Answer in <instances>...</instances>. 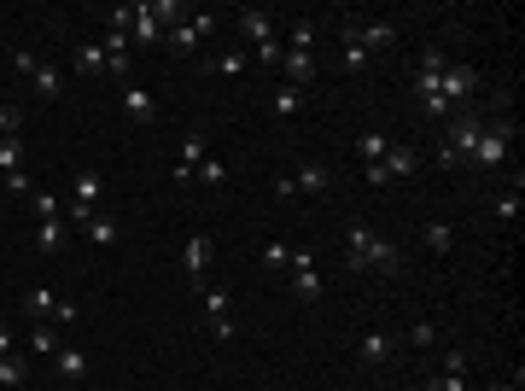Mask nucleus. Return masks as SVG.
<instances>
[{
	"instance_id": "obj_18",
	"label": "nucleus",
	"mask_w": 525,
	"mask_h": 391,
	"mask_svg": "<svg viewBox=\"0 0 525 391\" xmlns=\"http://www.w3.org/2000/svg\"><path fill=\"white\" fill-rule=\"evenodd\" d=\"M70 65L82 70V76H111L106 47H94V42H76V47H70Z\"/></svg>"
},
{
	"instance_id": "obj_21",
	"label": "nucleus",
	"mask_w": 525,
	"mask_h": 391,
	"mask_svg": "<svg viewBox=\"0 0 525 391\" xmlns=\"http://www.w3.org/2000/svg\"><path fill=\"white\" fill-rule=\"evenodd\" d=\"M292 182H298V199H321L333 187V176L321 164H298V176H292Z\"/></svg>"
},
{
	"instance_id": "obj_46",
	"label": "nucleus",
	"mask_w": 525,
	"mask_h": 391,
	"mask_svg": "<svg viewBox=\"0 0 525 391\" xmlns=\"http://www.w3.org/2000/svg\"><path fill=\"white\" fill-rule=\"evenodd\" d=\"M484 391H520V379H513V386H508V379H497V386H484Z\"/></svg>"
},
{
	"instance_id": "obj_5",
	"label": "nucleus",
	"mask_w": 525,
	"mask_h": 391,
	"mask_svg": "<svg viewBox=\"0 0 525 391\" xmlns=\"http://www.w3.org/2000/svg\"><path fill=\"white\" fill-rule=\"evenodd\" d=\"M24 309L35 316V322H47V327H70V322H76V304H65V298L47 293V286H29V293H24Z\"/></svg>"
},
{
	"instance_id": "obj_28",
	"label": "nucleus",
	"mask_w": 525,
	"mask_h": 391,
	"mask_svg": "<svg viewBox=\"0 0 525 391\" xmlns=\"http://www.w3.org/2000/svg\"><path fill=\"white\" fill-rule=\"evenodd\" d=\"M490 216H497V223H513V216H520V182H513L508 193L490 199Z\"/></svg>"
},
{
	"instance_id": "obj_34",
	"label": "nucleus",
	"mask_w": 525,
	"mask_h": 391,
	"mask_svg": "<svg viewBox=\"0 0 525 391\" xmlns=\"http://www.w3.org/2000/svg\"><path fill=\"white\" fill-rule=\"evenodd\" d=\"M24 379H29V368H24V356H0V386H24Z\"/></svg>"
},
{
	"instance_id": "obj_33",
	"label": "nucleus",
	"mask_w": 525,
	"mask_h": 391,
	"mask_svg": "<svg viewBox=\"0 0 525 391\" xmlns=\"http://www.w3.org/2000/svg\"><path fill=\"white\" fill-rule=\"evenodd\" d=\"M386 146H391V140L380 135V129H373V135H362V140H357V152H362V164H380V158H386Z\"/></svg>"
},
{
	"instance_id": "obj_43",
	"label": "nucleus",
	"mask_w": 525,
	"mask_h": 391,
	"mask_svg": "<svg viewBox=\"0 0 525 391\" xmlns=\"http://www.w3.org/2000/svg\"><path fill=\"white\" fill-rule=\"evenodd\" d=\"M35 65H42V59L29 53V47H18V53H12V70H18V76H29V70H35Z\"/></svg>"
},
{
	"instance_id": "obj_36",
	"label": "nucleus",
	"mask_w": 525,
	"mask_h": 391,
	"mask_svg": "<svg viewBox=\"0 0 525 391\" xmlns=\"http://www.w3.org/2000/svg\"><path fill=\"white\" fill-rule=\"evenodd\" d=\"M420 391H467V374H432L420 379Z\"/></svg>"
},
{
	"instance_id": "obj_3",
	"label": "nucleus",
	"mask_w": 525,
	"mask_h": 391,
	"mask_svg": "<svg viewBox=\"0 0 525 391\" xmlns=\"http://www.w3.org/2000/svg\"><path fill=\"white\" fill-rule=\"evenodd\" d=\"M508 140H513V123H508V117L484 123V135H479V146L467 152V164H473V169H497L502 158H508Z\"/></svg>"
},
{
	"instance_id": "obj_41",
	"label": "nucleus",
	"mask_w": 525,
	"mask_h": 391,
	"mask_svg": "<svg viewBox=\"0 0 525 391\" xmlns=\"http://www.w3.org/2000/svg\"><path fill=\"white\" fill-rule=\"evenodd\" d=\"M409 345H438V327H432V322H415V327H409Z\"/></svg>"
},
{
	"instance_id": "obj_22",
	"label": "nucleus",
	"mask_w": 525,
	"mask_h": 391,
	"mask_svg": "<svg viewBox=\"0 0 525 391\" xmlns=\"http://www.w3.org/2000/svg\"><path fill=\"white\" fill-rule=\"evenodd\" d=\"M65 239H70V223H65V216L35 223V246H42V252H65Z\"/></svg>"
},
{
	"instance_id": "obj_8",
	"label": "nucleus",
	"mask_w": 525,
	"mask_h": 391,
	"mask_svg": "<svg viewBox=\"0 0 525 391\" xmlns=\"http://www.w3.org/2000/svg\"><path fill=\"white\" fill-rule=\"evenodd\" d=\"M479 135H484V117L479 112H456V117H450V140H443V146H456L461 164H467V152L479 146Z\"/></svg>"
},
{
	"instance_id": "obj_27",
	"label": "nucleus",
	"mask_w": 525,
	"mask_h": 391,
	"mask_svg": "<svg viewBox=\"0 0 525 391\" xmlns=\"http://www.w3.org/2000/svg\"><path fill=\"white\" fill-rule=\"evenodd\" d=\"M339 35H345V70H368V53H362V42H357V24H339Z\"/></svg>"
},
{
	"instance_id": "obj_10",
	"label": "nucleus",
	"mask_w": 525,
	"mask_h": 391,
	"mask_svg": "<svg viewBox=\"0 0 525 391\" xmlns=\"http://www.w3.org/2000/svg\"><path fill=\"white\" fill-rule=\"evenodd\" d=\"M280 76H286V88H310V82L321 76V65H316V53L286 47V53H280Z\"/></svg>"
},
{
	"instance_id": "obj_24",
	"label": "nucleus",
	"mask_w": 525,
	"mask_h": 391,
	"mask_svg": "<svg viewBox=\"0 0 525 391\" xmlns=\"http://www.w3.org/2000/svg\"><path fill=\"white\" fill-rule=\"evenodd\" d=\"M29 210H35V223H53V216H65V199L47 193V187H35V193H29Z\"/></svg>"
},
{
	"instance_id": "obj_2",
	"label": "nucleus",
	"mask_w": 525,
	"mask_h": 391,
	"mask_svg": "<svg viewBox=\"0 0 525 391\" xmlns=\"http://www.w3.org/2000/svg\"><path fill=\"white\" fill-rule=\"evenodd\" d=\"M99 193H106V176H99V169H76V176H70V199H65V216H70V228H82L88 216H94Z\"/></svg>"
},
{
	"instance_id": "obj_13",
	"label": "nucleus",
	"mask_w": 525,
	"mask_h": 391,
	"mask_svg": "<svg viewBox=\"0 0 525 391\" xmlns=\"http://www.w3.org/2000/svg\"><path fill=\"white\" fill-rule=\"evenodd\" d=\"M205 263H210V234H187V246H181V275L205 280Z\"/></svg>"
},
{
	"instance_id": "obj_42",
	"label": "nucleus",
	"mask_w": 525,
	"mask_h": 391,
	"mask_svg": "<svg viewBox=\"0 0 525 391\" xmlns=\"http://www.w3.org/2000/svg\"><path fill=\"white\" fill-rule=\"evenodd\" d=\"M6 193H18V199H29V193H35V187H29V176H24V169H12V176H6Z\"/></svg>"
},
{
	"instance_id": "obj_20",
	"label": "nucleus",
	"mask_w": 525,
	"mask_h": 391,
	"mask_svg": "<svg viewBox=\"0 0 525 391\" xmlns=\"http://www.w3.org/2000/svg\"><path fill=\"white\" fill-rule=\"evenodd\" d=\"M380 164H386V176L397 182V176H415V169H420V152H415V146H397V140H391Z\"/></svg>"
},
{
	"instance_id": "obj_9",
	"label": "nucleus",
	"mask_w": 525,
	"mask_h": 391,
	"mask_svg": "<svg viewBox=\"0 0 525 391\" xmlns=\"http://www.w3.org/2000/svg\"><path fill=\"white\" fill-rule=\"evenodd\" d=\"M106 59H111V76H117V82H135V47H129V35L123 29H106Z\"/></svg>"
},
{
	"instance_id": "obj_37",
	"label": "nucleus",
	"mask_w": 525,
	"mask_h": 391,
	"mask_svg": "<svg viewBox=\"0 0 525 391\" xmlns=\"http://www.w3.org/2000/svg\"><path fill=\"white\" fill-rule=\"evenodd\" d=\"M18 129H24V112H18V106H0V140H18Z\"/></svg>"
},
{
	"instance_id": "obj_30",
	"label": "nucleus",
	"mask_w": 525,
	"mask_h": 391,
	"mask_svg": "<svg viewBox=\"0 0 525 391\" xmlns=\"http://www.w3.org/2000/svg\"><path fill=\"white\" fill-rule=\"evenodd\" d=\"M65 345V339H59V327H47V322H35V333H29V350H35V356H53V350Z\"/></svg>"
},
{
	"instance_id": "obj_23",
	"label": "nucleus",
	"mask_w": 525,
	"mask_h": 391,
	"mask_svg": "<svg viewBox=\"0 0 525 391\" xmlns=\"http://www.w3.org/2000/svg\"><path fill=\"white\" fill-rule=\"evenodd\" d=\"M29 82H35V94H42V99H65V76H59L53 65H35V70H29Z\"/></svg>"
},
{
	"instance_id": "obj_19",
	"label": "nucleus",
	"mask_w": 525,
	"mask_h": 391,
	"mask_svg": "<svg viewBox=\"0 0 525 391\" xmlns=\"http://www.w3.org/2000/svg\"><path fill=\"white\" fill-rule=\"evenodd\" d=\"M53 368H59V379H70V386H76V379H88V350L59 345V350H53Z\"/></svg>"
},
{
	"instance_id": "obj_39",
	"label": "nucleus",
	"mask_w": 525,
	"mask_h": 391,
	"mask_svg": "<svg viewBox=\"0 0 525 391\" xmlns=\"http://www.w3.org/2000/svg\"><path fill=\"white\" fill-rule=\"evenodd\" d=\"M280 53H286V47H280V35H275V42H257V47H251V59H257V65H280Z\"/></svg>"
},
{
	"instance_id": "obj_17",
	"label": "nucleus",
	"mask_w": 525,
	"mask_h": 391,
	"mask_svg": "<svg viewBox=\"0 0 525 391\" xmlns=\"http://www.w3.org/2000/svg\"><path fill=\"white\" fill-rule=\"evenodd\" d=\"M117 234H123V228H117V216H99V210L82 223V239L94 246V252H111V246H117Z\"/></svg>"
},
{
	"instance_id": "obj_7",
	"label": "nucleus",
	"mask_w": 525,
	"mask_h": 391,
	"mask_svg": "<svg viewBox=\"0 0 525 391\" xmlns=\"http://www.w3.org/2000/svg\"><path fill=\"white\" fill-rule=\"evenodd\" d=\"M210 29H216V18H210V12H193V24H187V18H181L176 29H164V42L176 47V53H193V47L205 42Z\"/></svg>"
},
{
	"instance_id": "obj_14",
	"label": "nucleus",
	"mask_w": 525,
	"mask_h": 391,
	"mask_svg": "<svg viewBox=\"0 0 525 391\" xmlns=\"http://www.w3.org/2000/svg\"><path fill=\"white\" fill-rule=\"evenodd\" d=\"M205 129H187V135H181V164H176V182H187V176H193L199 164H205Z\"/></svg>"
},
{
	"instance_id": "obj_1",
	"label": "nucleus",
	"mask_w": 525,
	"mask_h": 391,
	"mask_svg": "<svg viewBox=\"0 0 525 391\" xmlns=\"http://www.w3.org/2000/svg\"><path fill=\"white\" fill-rule=\"evenodd\" d=\"M345 263L357 269V275H397L403 269V257H397V246H391L386 234H373L368 223H345Z\"/></svg>"
},
{
	"instance_id": "obj_4",
	"label": "nucleus",
	"mask_w": 525,
	"mask_h": 391,
	"mask_svg": "<svg viewBox=\"0 0 525 391\" xmlns=\"http://www.w3.org/2000/svg\"><path fill=\"white\" fill-rule=\"evenodd\" d=\"M286 275H292V298H304V304L321 298V269H316V252H310V246H292Z\"/></svg>"
},
{
	"instance_id": "obj_31",
	"label": "nucleus",
	"mask_w": 525,
	"mask_h": 391,
	"mask_svg": "<svg viewBox=\"0 0 525 391\" xmlns=\"http://www.w3.org/2000/svg\"><path fill=\"white\" fill-rule=\"evenodd\" d=\"M269 106H275V117H292V112H298V106H304V88H286V82H280Z\"/></svg>"
},
{
	"instance_id": "obj_11",
	"label": "nucleus",
	"mask_w": 525,
	"mask_h": 391,
	"mask_svg": "<svg viewBox=\"0 0 525 391\" xmlns=\"http://www.w3.org/2000/svg\"><path fill=\"white\" fill-rule=\"evenodd\" d=\"M357 356H362V368H386L391 356H397V339L386 333V327H373V333H362V345H357Z\"/></svg>"
},
{
	"instance_id": "obj_29",
	"label": "nucleus",
	"mask_w": 525,
	"mask_h": 391,
	"mask_svg": "<svg viewBox=\"0 0 525 391\" xmlns=\"http://www.w3.org/2000/svg\"><path fill=\"white\" fill-rule=\"evenodd\" d=\"M205 70H210V76H246V53H239V47H234V53H216Z\"/></svg>"
},
{
	"instance_id": "obj_44",
	"label": "nucleus",
	"mask_w": 525,
	"mask_h": 391,
	"mask_svg": "<svg viewBox=\"0 0 525 391\" xmlns=\"http://www.w3.org/2000/svg\"><path fill=\"white\" fill-rule=\"evenodd\" d=\"M443 374H467V350H450V356H443Z\"/></svg>"
},
{
	"instance_id": "obj_25",
	"label": "nucleus",
	"mask_w": 525,
	"mask_h": 391,
	"mask_svg": "<svg viewBox=\"0 0 525 391\" xmlns=\"http://www.w3.org/2000/svg\"><path fill=\"white\" fill-rule=\"evenodd\" d=\"M199 304H205V322H222V316H228V304H234V293H228V286H205V293H199Z\"/></svg>"
},
{
	"instance_id": "obj_47",
	"label": "nucleus",
	"mask_w": 525,
	"mask_h": 391,
	"mask_svg": "<svg viewBox=\"0 0 525 391\" xmlns=\"http://www.w3.org/2000/svg\"><path fill=\"white\" fill-rule=\"evenodd\" d=\"M403 391H420V386H403Z\"/></svg>"
},
{
	"instance_id": "obj_40",
	"label": "nucleus",
	"mask_w": 525,
	"mask_h": 391,
	"mask_svg": "<svg viewBox=\"0 0 525 391\" xmlns=\"http://www.w3.org/2000/svg\"><path fill=\"white\" fill-rule=\"evenodd\" d=\"M310 42H316V24H292V42H286V47H298V53H310Z\"/></svg>"
},
{
	"instance_id": "obj_45",
	"label": "nucleus",
	"mask_w": 525,
	"mask_h": 391,
	"mask_svg": "<svg viewBox=\"0 0 525 391\" xmlns=\"http://www.w3.org/2000/svg\"><path fill=\"white\" fill-rule=\"evenodd\" d=\"M0 356H18V339H12V327H0Z\"/></svg>"
},
{
	"instance_id": "obj_16",
	"label": "nucleus",
	"mask_w": 525,
	"mask_h": 391,
	"mask_svg": "<svg viewBox=\"0 0 525 391\" xmlns=\"http://www.w3.org/2000/svg\"><path fill=\"white\" fill-rule=\"evenodd\" d=\"M123 112L135 117V123H153V117H158V99H153V88L123 82Z\"/></svg>"
},
{
	"instance_id": "obj_12",
	"label": "nucleus",
	"mask_w": 525,
	"mask_h": 391,
	"mask_svg": "<svg viewBox=\"0 0 525 391\" xmlns=\"http://www.w3.org/2000/svg\"><path fill=\"white\" fill-rule=\"evenodd\" d=\"M357 42H362V53H386V47H397V24L391 18H373V24H357Z\"/></svg>"
},
{
	"instance_id": "obj_32",
	"label": "nucleus",
	"mask_w": 525,
	"mask_h": 391,
	"mask_svg": "<svg viewBox=\"0 0 525 391\" xmlns=\"http://www.w3.org/2000/svg\"><path fill=\"white\" fill-rule=\"evenodd\" d=\"M257 263L269 269V275H280V269L292 263V246H280V239H275V246H262V252H257Z\"/></svg>"
},
{
	"instance_id": "obj_15",
	"label": "nucleus",
	"mask_w": 525,
	"mask_h": 391,
	"mask_svg": "<svg viewBox=\"0 0 525 391\" xmlns=\"http://www.w3.org/2000/svg\"><path fill=\"white\" fill-rule=\"evenodd\" d=\"M234 24L251 35V47H257V42H275V18L262 12V6H239V12H234Z\"/></svg>"
},
{
	"instance_id": "obj_26",
	"label": "nucleus",
	"mask_w": 525,
	"mask_h": 391,
	"mask_svg": "<svg viewBox=\"0 0 525 391\" xmlns=\"http://www.w3.org/2000/svg\"><path fill=\"white\" fill-rule=\"evenodd\" d=\"M420 239H427V252H456V228H450V223H427V228H420Z\"/></svg>"
},
{
	"instance_id": "obj_38",
	"label": "nucleus",
	"mask_w": 525,
	"mask_h": 391,
	"mask_svg": "<svg viewBox=\"0 0 525 391\" xmlns=\"http://www.w3.org/2000/svg\"><path fill=\"white\" fill-rule=\"evenodd\" d=\"M193 176H199L205 187H222V182H228V169H222V158H205V164H199Z\"/></svg>"
},
{
	"instance_id": "obj_35",
	"label": "nucleus",
	"mask_w": 525,
	"mask_h": 391,
	"mask_svg": "<svg viewBox=\"0 0 525 391\" xmlns=\"http://www.w3.org/2000/svg\"><path fill=\"white\" fill-rule=\"evenodd\" d=\"M24 169V140H0V176Z\"/></svg>"
},
{
	"instance_id": "obj_6",
	"label": "nucleus",
	"mask_w": 525,
	"mask_h": 391,
	"mask_svg": "<svg viewBox=\"0 0 525 391\" xmlns=\"http://www.w3.org/2000/svg\"><path fill=\"white\" fill-rule=\"evenodd\" d=\"M473 88H479V70H467V65H443V76H438V94L450 99V112H456L461 99H473Z\"/></svg>"
}]
</instances>
